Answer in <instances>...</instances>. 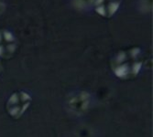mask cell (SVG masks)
I'll return each instance as SVG.
<instances>
[{
  "label": "cell",
  "mask_w": 153,
  "mask_h": 137,
  "mask_svg": "<svg viewBox=\"0 0 153 137\" xmlns=\"http://www.w3.org/2000/svg\"><path fill=\"white\" fill-rule=\"evenodd\" d=\"M143 65L140 48H131L119 51L111 61L113 73L121 80L134 79L140 73Z\"/></svg>",
  "instance_id": "cell-1"
},
{
  "label": "cell",
  "mask_w": 153,
  "mask_h": 137,
  "mask_svg": "<svg viewBox=\"0 0 153 137\" xmlns=\"http://www.w3.org/2000/svg\"><path fill=\"white\" fill-rule=\"evenodd\" d=\"M31 97L25 91H18L12 94L7 102V111L14 119H19L30 107Z\"/></svg>",
  "instance_id": "cell-2"
},
{
  "label": "cell",
  "mask_w": 153,
  "mask_h": 137,
  "mask_svg": "<svg viewBox=\"0 0 153 137\" xmlns=\"http://www.w3.org/2000/svg\"><path fill=\"white\" fill-rule=\"evenodd\" d=\"M17 48L18 41L14 35L7 29H0V58H11Z\"/></svg>",
  "instance_id": "cell-3"
},
{
  "label": "cell",
  "mask_w": 153,
  "mask_h": 137,
  "mask_svg": "<svg viewBox=\"0 0 153 137\" xmlns=\"http://www.w3.org/2000/svg\"><path fill=\"white\" fill-rule=\"evenodd\" d=\"M91 97L90 95L85 92L82 91L77 93L68 101V107L70 108V111L75 114H82L85 113L90 104Z\"/></svg>",
  "instance_id": "cell-4"
},
{
  "label": "cell",
  "mask_w": 153,
  "mask_h": 137,
  "mask_svg": "<svg viewBox=\"0 0 153 137\" xmlns=\"http://www.w3.org/2000/svg\"><path fill=\"white\" fill-rule=\"evenodd\" d=\"M122 0H95L94 7L98 15L104 18L113 17L119 9Z\"/></svg>",
  "instance_id": "cell-5"
},
{
  "label": "cell",
  "mask_w": 153,
  "mask_h": 137,
  "mask_svg": "<svg viewBox=\"0 0 153 137\" xmlns=\"http://www.w3.org/2000/svg\"><path fill=\"white\" fill-rule=\"evenodd\" d=\"M95 0H73V4L77 9H85L94 3Z\"/></svg>",
  "instance_id": "cell-6"
},
{
  "label": "cell",
  "mask_w": 153,
  "mask_h": 137,
  "mask_svg": "<svg viewBox=\"0 0 153 137\" xmlns=\"http://www.w3.org/2000/svg\"><path fill=\"white\" fill-rule=\"evenodd\" d=\"M1 71H2V64L0 62V72H1Z\"/></svg>",
  "instance_id": "cell-7"
}]
</instances>
